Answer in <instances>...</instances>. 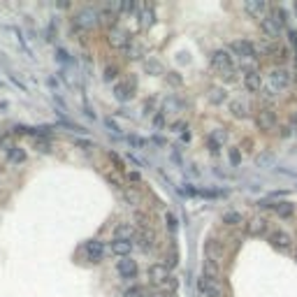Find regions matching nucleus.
<instances>
[{
    "mask_svg": "<svg viewBox=\"0 0 297 297\" xmlns=\"http://www.w3.org/2000/svg\"><path fill=\"white\" fill-rule=\"evenodd\" d=\"M84 253H86V260L88 263H102L105 260V253H107V249H105V242H100V239H88L86 246H84Z\"/></svg>",
    "mask_w": 297,
    "mask_h": 297,
    "instance_id": "3",
    "label": "nucleus"
},
{
    "mask_svg": "<svg viewBox=\"0 0 297 297\" xmlns=\"http://www.w3.org/2000/svg\"><path fill=\"white\" fill-rule=\"evenodd\" d=\"M107 160L112 162V167L116 169V172H126V162H123V158L116 151H107Z\"/></svg>",
    "mask_w": 297,
    "mask_h": 297,
    "instance_id": "30",
    "label": "nucleus"
},
{
    "mask_svg": "<svg viewBox=\"0 0 297 297\" xmlns=\"http://www.w3.org/2000/svg\"><path fill=\"white\" fill-rule=\"evenodd\" d=\"M148 279H151V284L162 286V288H167V291H172V288L179 286V281H174V277L169 274V267L165 263L151 265V267H148Z\"/></svg>",
    "mask_w": 297,
    "mask_h": 297,
    "instance_id": "1",
    "label": "nucleus"
},
{
    "mask_svg": "<svg viewBox=\"0 0 297 297\" xmlns=\"http://www.w3.org/2000/svg\"><path fill=\"white\" fill-rule=\"evenodd\" d=\"M274 214H277L279 218H293L295 216V204L293 202H277Z\"/></svg>",
    "mask_w": 297,
    "mask_h": 297,
    "instance_id": "26",
    "label": "nucleus"
},
{
    "mask_svg": "<svg viewBox=\"0 0 297 297\" xmlns=\"http://www.w3.org/2000/svg\"><path fill=\"white\" fill-rule=\"evenodd\" d=\"M244 86L249 93H260L263 91V79H260V74L256 70H249V72L244 74Z\"/></svg>",
    "mask_w": 297,
    "mask_h": 297,
    "instance_id": "16",
    "label": "nucleus"
},
{
    "mask_svg": "<svg viewBox=\"0 0 297 297\" xmlns=\"http://www.w3.org/2000/svg\"><path fill=\"white\" fill-rule=\"evenodd\" d=\"M244 9H246L251 16H256V19H260V21H263L265 16H267V12H270V7L265 5V2H246Z\"/></svg>",
    "mask_w": 297,
    "mask_h": 297,
    "instance_id": "21",
    "label": "nucleus"
},
{
    "mask_svg": "<svg viewBox=\"0 0 297 297\" xmlns=\"http://www.w3.org/2000/svg\"><path fill=\"white\" fill-rule=\"evenodd\" d=\"M230 112H232V116L235 119H246L249 116V102L242 100V98H235V100H230Z\"/></svg>",
    "mask_w": 297,
    "mask_h": 297,
    "instance_id": "19",
    "label": "nucleus"
},
{
    "mask_svg": "<svg viewBox=\"0 0 297 297\" xmlns=\"http://www.w3.org/2000/svg\"><path fill=\"white\" fill-rule=\"evenodd\" d=\"M107 42H109V47H114V49H126L133 40H130V35L121 26H116L112 30H107Z\"/></svg>",
    "mask_w": 297,
    "mask_h": 297,
    "instance_id": "9",
    "label": "nucleus"
},
{
    "mask_svg": "<svg viewBox=\"0 0 297 297\" xmlns=\"http://www.w3.org/2000/svg\"><path fill=\"white\" fill-rule=\"evenodd\" d=\"M7 158H9V162H14V165H19V162L26 160V151L19 147H9L7 148Z\"/></svg>",
    "mask_w": 297,
    "mask_h": 297,
    "instance_id": "29",
    "label": "nucleus"
},
{
    "mask_svg": "<svg viewBox=\"0 0 297 297\" xmlns=\"http://www.w3.org/2000/svg\"><path fill=\"white\" fill-rule=\"evenodd\" d=\"M288 35H291V37H288V40H291V44H293V49H295V54H297V30H288Z\"/></svg>",
    "mask_w": 297,
    "mask_h": 297,
    "instance_id": "41",
    "label": "nucleus"
},
{
    "mask_svg": "<svg viewBox=\"0 0 297 297\" xmlns=\"http://www.w3.org/2000/svg\"><path fill=\"white\" fill-rule=\"evenodd\" d=\"M116 272H119V277H121L123 281H133L140 270H137V263L133 258H119V260H116Z\"/></svg>",
    "mask_w": 297,
    "mask_h": 297,
    "instance_id": "8",
    "label": "nucleus"
},
{
    "mask_svg": "<svg viewBox=\"0 0 297 297\" xmlns=\"http://www.w3.org/2000/svg\"><path fill=\"white\" fill-rule=\"evenodd\" d=\"M81 148H91V142H77Z\"/></svg>",
    "mask_w": 297,
    "mask_h": 297,
    "instance_id": "45",
    "label": "nucleus"
},
{
    "mask_svg": "<svg viewBox=\"0 0 297 297\" xmlns=\"http://www.w3.org/2000/svg\"><path fill=\"white\" fill-rule=\"evenodd\" d=\"M153 123L160 128V126H165V119H162V114H155V119H153Z\"/></svg>",
    "mask_w": 297,
    "mask_h": 297,
    "instance_id": "42",
    "label": "nucleus"
},
{
    "mask_svg": "<svg viewBox=\"0 0 297 297\" xmlns=\"http://www.w3.org/2000/svg\"><path fill=\"white\" fill-rule=\"evenodd\" d=\"M270 16L277 21L281 28H286V23H288V12L281 9V7H270Z\"/></svg>",
    "mask_w": 297,
    "mask_h": 297,
    "instance_id": "28",
    "label": "nucleus"
},
{
    "mask_svg": "<svg viewBox=\"0 0 297 297\" xmlns=\"http://www.w3.org/2000/svg\"><path fill=\"white\" fill-rule=\"evenodd\" d=\"M260 30H263L265 37H270V40H277L279 35H281V30H284V28L279 26L277 21H274V19L270 16V14H267V16H265L263 21H260Z\"/></svg>",
    "mask_w": 297,
    "mask_h": 297,
    "instance_id": "15",
    "label": "nucleus"
},
{
    "mask_svg": "<svg viewBox=\"0 0 297 297\" xmlns=\"http://www.w3.org/2000/svg\"><path fill=\"white\" fill-rule=\"evenodd\" d=\"M228 158H230V165H232V167H239V162H242V151H239V147L230 148Z\"/></svg>",
    "mask_w": 297,
    "mask_h": 297,
    "instance_id": "32",
    "label": "nucleus"
},
{
    "mask_svg": "<svg viewBox=\"0 0 297 297\" xmlns=\"http://www.w3.org/2000/svg\"><path fill=\"white\" fill-rule=\"evenodd\" d=\"M155 21V12H153V5L151 2H144L140 9H137V23L142 28H151Z\"/></svg>",
    "mask_w": 297,
    "mask_h": 297,
    "instance_id": "13",
    "label": "nucleus"
},
{
    "mask_svg": "<svg viewBox=\"0 0 297 297\" xmlns=\"http://www.w3.org/2000/svg\"><path fill=\"white\" fill-rule=\"evenodd\" d=\"M270 244L274 246L277 251H291L293 249V237L286 232V230H272L270 235H267Z\"/></svg>",
    "mask_w": 297,
    "mask_h": 297,
    "instance_id": "7",
    "label": "nucleus"
},
{
    "mask_svg": "<svg viewBox=\"0 0 297 297\" xmlns=\"http://www.w3.org/2000/svg\"><path fill=\"white\" fill-rule=\"evenodd\" d=\"M167 84H169V86H181V84H183L181 74H176V72H167Z\"/></svg>",
    "mask_w": 297,
    "mask_h": 297,
    "instance_id": "37",
    "label": "nucleus"
},
{
    "mask_svg": "<svg viewBox=\"0 0 297 297\" xmlns=\"http://www.w3.org/2000/svg\"><path fill=\"white\" fill-rule=\"evenodd\" d=\"M267 228H270V223L265 221V218H251V221H246V232H249L251 237H263L265 232H267Z\"/></svg>",
    "mask_w": 297,
    "mask_h": 297,
    "instance_id": "17",
    "label": "nucleus"
},
{
    "mask_svg": "<svg viewBox=\"0 0 297 297\" xmlns=\"http://www.w3.org/2000/svg\"><path fill=\"white\" fill-rule=\"evenodd\" d=\"M109 251H112L116 258H130V253H133V242H130V239H112Z\"/></svg>",
    "mask_w": 297,
    "mask_h": 297,
    "instance_id": "14",
    "label": "nucleus"
},
{
    "mask_svg": "<svg viewBox=\"0 0 297 297\" xmlns=\"http://www.w3.org/2000/svg\"><path fill=\"white\" fill-rule=\"evenodd\" d=\"M165 221H167V228L172 230V232L179 228V223H176V216H174V214H167V216H165Z\"/></svg>",
    "mask_w": 297,
    "mask_h": 297,
    "instance_id": "39",
    "label": "nucleus"
},
{
    "mask_svg": "<svg viewBox=\"0 0 297 297\" xmlns=\"http://www.w3.org/2000/svg\"><path fill=\"white\" fill-rule=\"evenodd\" d=\"M277 112L272 107H260L256 112V128L263 130V133H270V130L277 128Z\"/></svg>",
    "mask_w": 297,
    "mask_h": 297,
    "instance_id": "2",
    "label": "nucleus"
},
{
    "mask_svg": "<svg viewBox=\"0 0 297 297\" xmlns=\"http://www.w3.org/2000/svg\"><path fill=\"white\" fill-rule=\"evenodd\" d=\"M37 148H40V151H51L49 142H37Z\"/></svg>",
    "mask_w": 297,
    "mask_h": 297,
    "instance_id": "43",
    "label": "nucleus"
},
{
    "mask_svg": "<svg viewBox=\"0 0 297 297\" xmlns=\"http://www.w3.org/2000/svg\"><path fill=\"white\" fill-rule=\"evenodd\" d=\"M135 242H137V246H140L144 253H151V251L155 249V232H153V230H137Z\"/></svg>",
    "mask_w": 297,
    "mask_h": 297,
    "instance_id": "10",
    "label": "nucleus"
},
{
    "mask_svg": "<svg viewBox=\"0 0 297 297\" xmlns=\"http://www.w3.org/2000/svg\"><path fill=\"white\" fill-rule=\"evenodd\" d=\"M291 81H293L291 72L284 70V68H274L270 72V88L272 91H286V88L291 86Z\"/></svg>",
    "mask_w": 297,
    "mask_h": 297,
    "instance_id": "5",
    "label": "nucleus"
},
{
    "mask_svg": "<svg viewBox=\"0 0 297 297\" xmlns=\"http://www.w3.org/2000/svg\"><path fill=\"white\" fill-rule=\"evenodd\" d=\"M204 251H207V258H209V260H221V258L225 256V246H223V242L216 239V237H209V239H207Z\"/></svg>",
    "mask_w": 297,
    "mask_h": 297,
    "instance_id": "12",
    "label": "nucleus"
},
{
    "mask_svg": "<svg viewBox=\"0 0 297 297\" xmlns=\"http://www.w3.org/2000/svg\"><path fill=\"white\" fill-rule=\"evenodd\" d=\"M209 100L214 102V105H221V102L225 100V91H223V88H211V91H209Z\"/></svg>",
    "mask_w": 297,
    "mask_h": 297,
    "instance_id": "34",
    "label": "nucleus"
},
{
    "mask_svg": "<svg viewBox=\"0 0 297 297\" xmlns=\"http://www.w3.org/2000/svg\"><path fill=\"white\" fill-rule=\"evenodd\" d=\"M144 72L151 74V77H158V74L165 72V68H162V63L158 58L151 56V58H144Z\"/></svg>",
    "mask_w": 297,
    "mask_h": 297,
    "instance_id": "24",
    "label": "nucleus"
},
{
    "mask_svg": "<svg viewBox=\"0 0 297 297\" xmlns=\"http://www.w3.org/2000/svg\"><path fill=\"white\" fill-rule=\"evenodd\" d=\"M135 91H137V79L133 77V74L123 77V79L114 86V95L119 98V100H130V98L135 95Z\"/></svg>",
    "mask_w": 297,
    "mask_h": 297,
    "instance_id": "4",
    "label": "nucleus"
},
{
    "mask_svg": "<svg viewBox=\"0 0 297 297\" xmlns=\"http://www.w3.org/2000/svg\"><path fill=\"white\" fill-rule=\"evenodd\" d=\"M230 51L235 56H239V58H253L256 56V47L249 40H235L230 44Z\"/></svg>",
    "mask_w": 297,
    "mask_h": 297,
    "instance_id": "11",
    "label": "nucleus"
},
{
    "mask_svg": "<svg viewBox=\"0 0 297 297\" xmlns=\"http://www.w3.org/2000/svg\"><path fill=\"white\" fill-rule=\"evenodd\" d=\"M135 228L133 225H128V223H119L114 228V239H130L133 242V237H135Z\"/></svg>",
    "mask_w": 297,
    "mask_h": 297,
    "instance_id": "23",
    "label": "nucleus"
},
{
    "mask_svg": "<svg viewBox=\"0 0 297 297\" xmlns=\"http://www.w3.org/2000/svg\"><path fill=\"white\" fill-rule=\"evenodd\" d=\"M123 297H147V288H142V286H130L128 291L123 293Z\"/></svg>",
    "mask_w": 297,
    "mask_h": 297,
    "instance_id": "33",
    "label": "nucleus"
},
{
    "mask_svg": "<svg viewBox=\"0 0 297 297\" xmlns=\"http://www.w3.org/2000/svg\"><path fill=\"white\" fill-rule=\"evenodd\" d=\"M126 51H128V58H133V61H137V58H142L144 49L137 44V42H130L128 47H126Z\"/></svg>",
    "mask_w": 297,
    "mask_h": 297,
    "instance_id": "31",
    "label": "nucleus"
},
{
    "mask_svg": "<svg viewBox=\"0 0 297 297\" xmlns=\"http://www.w3.org/2000/svg\"><path fill=\"white\" fill-rule=\"evenodd\" d=\"M98 23L112 30V28H116V14L112 12V9H107V7H105V9L98 14Z\"/></svg>",
    "mask_w": 297,
    "mask_h": 297,
    "instance_id": "25",
    "label": "nucleus"
},
{
    "mask_svg": "<svg viewBox=\"0 0 297 297\" xmlns=\"http://www.w3.org/2000/svg\"><path fill=\"white\" fill-rule=\"evenodd\" d=\"M295 260H297V249H295Z\"/></svg>",
    "mask_w": 297,
    "mask_h": 297,
    "instance_id": "46",
    "label": "nucleus"
},
{
    "mask_svg": "<svg viewBox=\"0 0 297 297\" xmlns=\"http://www.w3.org/2000/svg\"><path fill=\"white\" fill-rule=\"evenodd\" d=\"M151 297H172V295H169V293H153Z\"/></svg>",
    "mask_w": 297,
    "mask_h": 297,
    "instance_id": "44",
    "label": "nucleus"
},
{
    "mask_svg": "<svg viewBox=\"0 0 297 297\" xmlns=\"http://www.w3.org/2000/svg\"><path fill=\"white\" fill-rule=\"evenodd\" d=\"M223 223H225L228 228H237V225H242V223H246V221H244V216L239 211H228V214H223Z\"/></svg>",
    "mask_w": 297,
    "mask_h": 297,
    "instance_id": "27",
    "label": "nucleus"
},
{
    "mask_svg": "<svg viewBox=\"0 0 297 297\" xmlns=\"http://www.w3.org/2000/svg\"><path fill=\"white\" fill-rule=\"evenodd\" d=\"M209 65L216 70L218 74H223V72H228V70L235 68V65H232V56H230L228 51H223V49H218V51H214V54H211Z\"/></svg>",
    "mask_w": 297,
    "mask_h": 297,
    "instance_id": "6",
    "label": "nucleus"
},
{
    "mask_svg": "<svg viewBox=\"0 0 297 297\" xmlns=\"http://www.w3.org/2000/svg\"><path fill=\"white\" fill-rule=\"evenodd\" d=\"M77 23L84 28H93L95 23H98V14H95L91 7H84V9L77 14Z\"/></svg>",
    "mask_w": 297,
    "mask_h": 297,
    "instance_id": "20",
    "label": "nucleus"
},
{
    "mask_svg": "<svg viewBox=\"0 0 297 297\" xmlns=\"http://www.w3.org/2000/svg\"><path fill=\"white\" fill-rule=\"evenodd\" d=\"M223 81H235L237 79V70L232 68V70H228V72H223V74H218Z\"/></svg>",
    "mask_w": 297,
    "mask_h": 297,
    "instance_id": "38",
    "label": "nucleus"
},
{
    "mask_svg": "<svg viewBox=\"0 0 297 297\" xmlns=\"http://www.w3.org/2000/svg\"><path fill=\"white\" fill-rule=\"evenodd\" d=\"M295 123H297V114H295Z\"/></svg>",
    "mask_w": 297,
    "mask_h": 297,
    "instance_id": "47",
    "label": "nucleus"
},
{
    "mask_svg": "<svg viewBox=\"0 0 297 297\" xmlns=\"http://www.w3.org/2000/svg\"><path fill=\"white\" fill-rule=\"evenodd\" d=\"M225 142H228V135H225V130H221V128L214 130V133L209 135V140H207V144H209V151H211L214 155L221 151V147H223Z\"/></svg>",
    "mask_w": 297,
    "mask_h": 297,
    "instance_id": "18",
    "label": "nucleus"
},
{
    "mask_svg": "<svg viewBox=\"0 0 297 297\" xmlns=\"http://www.w3.org/2000/svg\"><path fill=\"white\" fill-rule=\"evenodd\" d=\"M116 72H119V70H116L114 65H109V68L105 70V79H107V81H112V79H114V77H116Z\"/></svg>",
    "mask_w": 297,
    "mask_h": 297,
    "instance_id": "40",
    "label": "nucleus"
},
{
    "mask_svg": "<svg viewBox=\"0 0 297 297\" xmlns=\"http://www.w3.org/2000/svg\"><path fill=\"white\" fill-rule=\"evenodd\" d=\"M123 197H126L130 204H140V193L133 188H123Z\"/></svg>",
    "mask_w": 297,
    "mask_h": 297,
    "instance_id": "35",
    "label": "nucleus"
},
{
    "mask_svg": "<svg viewBox=\"0 0 297 297\" xmlns=\"http://www.w3.org/2000/svg\"><path fill=\"white\" fill-rule=\"evenodd\" d=\"M128 183H133V188H140V183H142V174L140 172H128Z\"/></svg>",
    "mask_w": 297,
    "mask_h": 297,
    "instance_id": "36",
    "label": "nucleus"
},
{
    "mask_svg": "<svg viewBox=\"0 0 297 297\" xmlns=\"http://www.w3.org/2000/svg\"><path fill=\"white\" fill-rule=\"evenodd\" d=\"M133 221L137 223V228L140 230H153V218H151V214H147L144 209H137Z\"/></svg>",
    "mask_w": 297,
    "mask_h": 297,
    "instance_id": "22",
    "label": "nucleus"
}]
</instances>
